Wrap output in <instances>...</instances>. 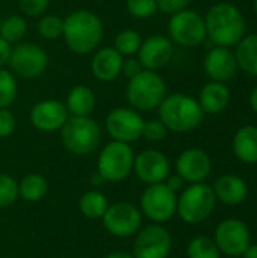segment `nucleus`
<instances>
[{
  "instance_id": "1",
  "label": "nucleus",
  "mask_w": 257,
  "mask_h": 258,
  "mask_svg": "<svg viewBox=\"0 0 257 258\" xmlns=\"http://www.w3.org/2000/svg\"><path fill=\"white\" fill-rule=\"evenodd\" d=\"M105 35L101 18L88 9H77L64 18V33L67 47L76 54H88L97 50Z\"/></svg>"
},
{
  "instance_id": "2",
  "label": "nucleus",
  "mask_w": 257,
  "mask_h": 258,
  "mask_svg": "<svg viewBox=\"0 0 257 258\" xmlns=\"http://www.w3.org/2000/svg\"><path fill=\"white\" fill-rule=\"evenodd\" d=\"M206 35L217 47H233L245 36V20L242 12L232 3L214 5L206 17Z\"/></svg>"
},
{
  "instance_id": "3",
  "label": "nucleus",
  "mask_w": 257,
  "mask_h": 258,
  "mask_svg": "<svg viewBox=\"0 0 257 258\" xmlns=\"http://www.w3.org/2000/svg\"><path fill=\"white\" fill-rule=\"evenodd\" d=\"M159 109V119L168 132L188 133L195 130L204 116L198 101L188 94L174 92L164 98Z\"/></svg>"
},
{
  "instance_id": "4",
  "label": "nucleus",
  "mask_w": 257,
  "mask_h": 258,
  "mask_svg": "<svg viewBox=\"0 0 257 258\" xmlns=\"http://www.w3.org/2000/svg\"><path fill=\"white\" fill-rule=\"evenodd\" d=\"M165 97L167 85L158 71L142 70L127 82L126 98L130 107L138 112H151L158 109Z\"/></svg>"
},
{
  "instance_id": "5",
  "label": "nucleus",
  "mask_w": 257,
  "mask_h": 258,
  "mask_svg": "<svg viewBox=\"0 0 257 258\" xmlns=\"http://www.w3.org/2000/svg\"><path fill=\"white\" fill-rule=\"evenodd\" d=\"M59 132L62 145L74 156L92 154L101 142V130L91 116L70 115Z\"/></svg>"
},
{
  "instance_id": "6",
  "label": "nucleus",
  "mask_w": 257,
  "mask_h": 258,
  "mask_svg": "<svg viewBox=\"0 0 257 258\" xmlns=\"http://www.w3.org/2000/svg\"><path fill=\"white\" fill-rule=\"evenodd\" d=\"M217 198L212 186L203 183L189 184L177 197V212L179 218L191 225L201 224L215 210Z\"/></svg>"
},
{
  "instance_id": "7",
  "label": "nucleus",
  "mask_w": 257,
  "mask_h": 258,
  "mask_svg": "<svg viewBox=\"0 0 257 258\" xmlns=\"http://www.w3.org/2000/svg\"><path fill=\"white\" fill-rule=\"evenodd\" d=\"M135 153L130 144L111 141L106 144L97 159V172L105 181L120 183L133 172Z\"/></svg>"
},
{
  "instance_id": "8",
  "label": "nucleus",
  "mask_w": 257,
  "mask_h": 258,
  "mask_svg": "<svg viewBox=\"0 0 257 258\" xmlns=\"http://www.w3.org/2000/svg\"><path fill=\"white\" fill-rule=\"evenodd\" d=\"M139 210L153 224L168 222L177 212V194L165 183L150 184L141 194Z\"/></svg>"
},
{
  "instance_id": "9",
  "label": "nucleus",
  "mask_w": 257,
  "mask_h": 258,
  "mask_svg": "<svg viewBox=\"0 0 257 258\" xmlns=\"http://www.w3.org/2000/svg\"><path fill=\"white\" fill-rule=\"evenodd\" d=\"M8 63L14 76L21 79H36L45 73L48 67V54L38 44L18 42L11 50Z\"/></svg>"
},
{
  "instance_id": "10",
  "label": "nucleus",
  "mask_w": 257,
  "mask_h": 258,
  "mask_svg": "<svg viewBox=\"0 0 257 258\" xmlns=\"http://www.w3.org/2000/svg\"><path fill=\"white\" fill-rule=\"evenodd\" d=\"M168 38L182 47H197L206 38L204 18L191 9H183L171 15L168 21Z\"/></svg>"
},
{
  "instance_id": "11",
  "label": "nucleus",
  "mask_w": 257,
  "mask_h": 258,
  "mask_svg": "<svg viewBox=\"0 0 257 258\" xmlns=\"http://www.w3.org/2000/svg\"><path fill=\"white\" fill-rule=\"evenodd\" d=\"M105 230L118 239H127L135 236L142 224V213L139 207L129 201H118L109 204L101 218Z\"/></svg>"
},
{
  "instance_id": "12",
  "label": "nucleus",
  "mask_w": 257,
  "mask_h": 258,
  "mask_svg": "<svg viewBox=\"0 0 257 258\" xmlns=\"http://www.w3.org/2000/svg\"><path fill=\"white\" fill-rule=\"evenodd\" d=\"M144 118L132 107H115L105 119V127L112 141L132 144L142 138Z\"/></svg>"
},
{
  "instance_id": "13",
  "label": "nucleus",
  "mask_w": 257,
  "mask_h": 258,
  "mask_svg": "<svg viewBox=\"0 0 257 258\" xmlns=\"http://www.w3.org/2000/svg\"><path fill=\"white\" fill-rule=\"evenodd\" d=\"M214 240L221 254L229 258L241 257L251 245V234L248 227L241 219H226L218 224Z\"/></svg>"
},
{
  "instance_id": "14",
  "label": "nucleus",
  "mask_w": 257,
  "mask_h": 258,
  "mask_svg": "<svg viewBox=\"0 0 257 258\" xmlns=\"http://www.w3.org/2000/svg\"><path fill=\"white\" fill-rule=\"evenodd\" d=\"M171 246L170 231L161 224H153L136 233L132 255L135 258H168Z\"/></svg>"
},
{
  "instance_id": "15",
  "label": "nucleus",
  "mask_w": 257,
  "mask_h": 258,
  "mask_svg": "<svg viewBox=\"0 0 257 258\" xmlns=\"http://www.w3.org/2000/svg\"><path fill=\"white\" fill-rule=\"evenodd\" d=\"M135 175L147 186L164 183L170 175L171 166L168 157L159 150H144L135 156Z\"/></svg>"
},
{
  "instance_id": "16",
  "label": "nucleus",
  "mask_w": 257,
  "mask_h": 258,
  "mask_svg": "<svg viewBox=\"0 0 257 258\" xmlns=\"http://www.w3.org/2000/svg\"><path fill=\"white\" fill-rule=\"evenodd\" d=\"M68 110L64 103L58 100H41L30 109V124L44 133L59 132L68 119Z\"/></svg>"
},
{
  "instance_id": "17",
  "label": "nucleus",
  "mask_w": 257,
  "mask_h": 258,
  "mask_svg": "<svg viewBox=\"0 0 257 258\" xmlns=\"http://www.w3.org/2000/svg\"><path fill=\"white\" fill-rule=\"evenodd\" d=\"M212 171V160L209 154L200 148H188L176 160V174L185 183H203Z\"/></svg>"
},
{
  "instance_id": "18",
  "label": "nucleus",
  "mask_w": 257,
  "mask_h": 258,
  "mask_svg": "<svg viewBox=\"0 0 257 258\" xmlns=\"http://www.w3.org/2000/svg\"><path fill=\"white\" fill-rule=\"evenodd\" d=\"M173 42L168 36L151 35L141 42L138 50V59L144 70L159 71L173 57Z\"/></svg>"
},
{
  "instance_id": "19",
  "label": "nucleus",
  "mask_w": 257,
  "mask_h": 258,
  "mask_svg": "<svg viewBox=\"0 0 257 258\" xmlns=\"http://www.w3.org/2000/svg\"><path fill=\"white\" fill-rule=\"evenodd\" d=\"M208 77L214 82H229L238 70L235 53L227 47H215L208 51L203 62Z\"/></svg>"
},
{
  "instance_id": "20",
  "label": "nucleus",
  "mask_w": 257,
  "mask_h": 258,
  "mask_svg": "<svg viewBox=\"0 0 257 258\" xmlns=\"http://www.w3.org/2000/svg\"><path fill=\"white\" fill-rule=\"evenodd\" d=\"M124 57L114 47L98 48L91 59V73L100 82H112L121 76Z\"/></svg>"
},
{
  "instance_id": "21",
  "label": "nucleus",
  "mask_w": 257,
  "mask_h": 258,
  "mask_svg": "<svg viewBox=\"0 0 257 258\" xmlns=\"http://www.w3.org/2000/svg\"><path fill=\"white\" fill-rule=\"evenodd\" d=\"M212 189L217 201L226 206H239L245 201L248 195L247 183L235 174L221 175L220 178H217Z\"/></svg>"
},
{
  "instance_id": "22",
  "label": "nucleus",
  "mask_w": 257,
  "mask_h": 258,
  "mask_svg": "<svg viewBox=\"0 0 257 258\" xmlns=\"http://www.w3.org/2000/svg\"><path fill=\"white\" fill-rule=\"evenodd\" d=\"M197 101L204 113H211V115L221 113L229 106L230 89L223 82L211 80L201 88Z\"/></svg>"
},
{
  "instance_id": "23",
  "label": "nucleus",
  "mask_w": 257,
  "mask_h": 258,
  "mask_svg": "<svg viewBox=\"0 0 257 258\" xmlns=\"http://www.w3.org/2000/svg\"><path fill=\"white\" fill-rule=\"evenodd\" d=\"M232 148L238 160L247 165L257 163V127L245 125L241 127L232 142Z\"/></svg>"
},
{
  "instance_id": "24",
  "label": "nucleus",
  "mask_w": 257,
  "mask_h": 258,
  "mask_svg": "<svg viewBox=\"0 0 257 258\" xmlns=\"http://www.w3.org/2000/svg\"><path fill=\"white\" fill-rule=\"evenodd\" d=\"M95 103L97 98L91 88L86 85H76L67 95L65 107L71 116H89L95 107Z\"/></svg>"
},
{
  "instance_id": "25",
  "label": "nucleus",
  "mask_w": 257,
  "mask_h": 258,
  "mask_svg": "<svg viewBox=\"0 0 257 258\" xmlns=\"http://www.w3.org/2000/svg\"><path fill=\"white\" fill-rule=\"evenodd\" d=\"M48 192V183L41 174H27L18 181V197L27 203L41 201Z\"/></svg>"
},
{
  "instance_id": "26",
  "label": "nucleus",
  "mask_w": 257,
  "mask_h": 258,
  "mask_svg": "<svg viewBox=\"0 0 257 258\" xmlns=\"http://www.w3.org/2000/svg\"><path fill=\"white\" fill-rule=\"evenodd\" d=\"M236 45L235 57L238 67L251 76H257V33L244 36Z\"/></svg>"
},
{
  "instance_id": "27",
  "label": "nucleus",
  "mask_w": 257,
  "mask_h": 258,
  "mask_svg": "<svg viewBox=\"0 0 257 258\" xmlns=\"http://www.w3.org/2000/svg\"><path fill=\"white\" fill-rule=\"evenodd\" d=\"M109 203L105 194H101L98 189L86 190L80 200H79V210L80 213L88 219H101L105 212L108 210Z\"/></svg>"
},
{
  "instance_id": "28",
  "label": "nucleus",
  "mask_w": 257,
  "mask_h": 258,
  "mask_svg": "<svg viewBox=\"0 0 257 258\" xmlns=\"http://www.w3.org/2000/svg\"><path fill=\"white\" fill-rule=\"evenodd\" d=\"M27 32V23L21 15H9L2 18L0 23V38L9 44H18Z\"/></svg>"
},
{
  "instance_id": "29",
  "label": "nucleus",
  "mask_w": 257,
  "mask_h": 258,
  "mask_svg": "<svg viewBox=\"0 0 257 258\" xmlns=\"http://www.w3.org/2000/svg\"><path fill=\"white\" fill-rule=\"evenodd\" d=\"M141 35L133 30V29H124L117 33L114 39V48L123 56V57H130L138 54V50L141 47Z\"/></svg>"
},
{
  "instance_id": "30",
  "label": "nucleus",
  "mask_w": 257,
  "mask_h": 258,
  "mask_svg": "<svg viewBox=\"0 0 257 258\" xmlns=\"http://www.w3.org/2000/svg\"><path fill=\"white\" fill-rule=\"evenodd\" d=\"M186 255L188 258H220L221 252L214 239L208 236H197L188 243Z\"/></svg>"
},
{
  "instance_id": "31",
  "label": "nucleus",
  "mask_w": 257,
  "mask_h": 258,
  "mask_svg": "<svg viewBox=\"0 0 257 258\" xmlns=\"http://www.w3.org/2000/svg\"><path fill=\"white\" fill-rule=\"evenodd\" d=\"M38 33L41 38L47 41H56L62 38L64 33V18L55 14H45L39 18L36 26Z\"/></svg>"
},
{
  "instance_id": "32",
  "label": "nucleus",
  "mask_w": 257,
  "mask_h": 258,
  "mask_svg": "<svg viewBox=\"0 0 257 258\" xmlns=\"http://www.w3.org/2000/svg\"><path fill=\"white\" fill-rule=\"evenodd\" d=\"M18 94V85L15 76L8 71L0 68V109L11 107Z\"/></svg>"
},
{
  "instance_id": "33",
  "label": "nucleus",
  "mask_w": 257,
  "mask_h": 258,
  "mask_svg": "<svg viewBox=\"0 0 257 258\" xmlns=\"http://www.w3.org/2000/svg\"><path fill=\"white\" fill-rule=\"evenodd\" d=\"M18 198V181L9 174L0 172V209L12 206Z\"/></svg>"
},
{
  "instance_id": "34",
  "label": "nucleus",
  "mask_w": 257,
  "mask_h": 258,
  "mask_svg": "<svg viewBox=\"0 0 257 258\" xmlns=\"http://www.w3.org/2000/svg\"><path fill=\"white\" fill-rule=\"evenodd\" d=\"M126 8L127 12L138 20L151 18L158 12L156 0H126Z\"/></svg>"
},
{
  "instance_id": "35",
  "label": "nucleus",
  "mask_w": 257,
  "mask_h": 258,
  "mask_svg": "<svg viewBox=\"0 0 257 258\" xmlns=\"http://www.w3.org/2000/svg\"><path fill=\"white\" fill-rule=\"evenodd\" d=\"M168 136V128L161 119H150L144 122L142 138L150 142H161Z\"/></svg>"
},
{
  "instance_id": "36",
  "label": "nucleus",
  "mask_w": 257,
  "mask_h": 258,
  "mask_svg": "<svg viewBox=\"0 0 257 258\" xmlns=\"http://www.w3.org/2000/svg\"><path fill=\"white\" fill-rule=\"evenodd\" d=\"M50 0H18L20 11L26 17H39L48 9Z\"/></svg>"
},
{
  "instance_id": "37",
  "label": "nucleus",
  "mask_w": 257,
  "mask_h": 258,
  "mask_svg": "<svg viewBox=\"0 0 257 258\" xmlns=\"http://www.w3.org/2000/svg\"><path fill=\"white\" fill-rule=\"evenodd\" d=\"M17 127V118L9 107L0 109V138H9Z\"/></svg>"
},
{
  "instance_id": "38",
  "label": "nucleus",
  "mask_w": 257,
  "mask_h": 258,
  "mask_svg": "<svg viewBox=\"0 0 257 258\" xmlns=\"http://www.w3.org/2000/svg\"><path fill=\"white\" fill-rule=\"evenodd\" d=\"M156 3H158V11L173 15L179 11L186 9L191 0H156Z\"/></svg>"
},
{
  "instance_id": "39",
  "label": "nucleus",
  "mask_w": 257,
  "mask_h": 258,
  "mask_svg": "<svg viewBox=\"0 0 257 258\" xmlns=\"http://www.w3.org/2000/svg\"><path fill=\"white\" fill-rule=\"evenodd\" d=\"M142 70H144V68H142V65H141V62H139V59H138V57L130 56V57H126V59L123 60L121 74H124L127 79L135 77V76H136V74H139Z\"/></svg>"
},
{
  "instance_id": "40",
  "label": "nucleus",
  "mask_w": 257,
  "mask_h": 258,
  "mask_svg": "<svg viewBox=\"0 0 257 258\" xmlns=\"http://www.w3.org/2000/svg\"><path fill=\"white\" fill-rule=\"evenodd\" d=\"M164 183H165V184H167V187H170L174 194L182 192V190L185 189V180H183L180 175H177V174H174V175H168V177H167V180H165Z\"/></svg>"
},
{
  "instance_id": "41",
  "label": "nucleus",
  "mask_w": 257,
  "mask_h": 258,
  "mask_svg": "<svg viewBox=\"0 0 257 258\" xmlns=\"http://www.w3.org/2000/svg\"><path fill=\"white\" fill-rule=\"evenodd\" d=\"M11 50H12L11 44L6 42L3 38H0V68H3V65L8 63L9 56H11Z\"/></svg>"
},
{
  "instance_id": "42",
  "label": "nucleus",
  "mask_w": 257,
  "mask_h": 258,
  "mask_svg": "<svg viewBox=\"0 0 257 258\" xmlns=\"http://www.w3.org/2000/svg\"><path fill=\"white\" fill-rule=\"evenodd\" d=\"M241 258H257V243H251L244 254L241 255Z\"/></svg>"
},
{
  "instance_id": "43",
  "label": "nucleus",
  "mask_w": 257,
  "mask_h": 258,
  "mask_svg": "<svg viewBox=\"0 0 257 258\" xmlns=\"http://www.w3.org/2000/svg\"><path fill=\"white\" fill-rule=\"evenodd\" d=\"M105 258H135L132 254L126 252V251H115V252H111L108 254Z\"/></svg>"
},
{
  "instance_id": "44",
  "label": "nucleus",
  "mask_w": 257,
  "mask_h": 258,
  "mask_svg": "<svg viewBox=\"0 0 257 258\" xmlns=\"http://www.w3.org/2000/svg\"><path fill=\"white\" fill-rule=\"evenodd\" d=\"M103 183H106V181H105V178H103L98 172H95V174L91 177V184H92L94 187H98V186H101Z\"/></svg>"
},
{
  "instance_id": "45",
  "label": "nucleus",
  "mask_w": 257,
  "mask_h": 258,
  "mask_svg": "<svg viewBox=\"0 0 257 258\" xmlns=\"http://www.w3.org/2000/svg\"><path fill=\"white\" fill-rule=\"evenodd\" d=\"M250 107L253 109V112H256L257 113V86L253 89V92L250 94Z\"/></svg>"
},
{
  "instance_id": "46",
  "label": "nucleus",
  "mask_w": 257,
  "mask_h": 258,
  "mask_svg": "<svg viewBox=\"0 0 257 258\" xmlns=\"http://www.w3.org/2000/svg\"><path fill=\"white\" fill-rule=\"evenodd\" d=\"M254 11H256L257 14V0H254Z\"/></svg>"
},
{
  "instance_id": "47",
  "label": "nucleus",
  "mask_w": 257,
  "mask_h": 258,
  "mask_svg": "<svg viewBox=\"0 0 257 258\" xmlns=\"http://www.w3.org/2000/svg\"><path fill=\"white\" fill-rule=\"evenodd\" d=\"M0 23H2V18H0Z\"/></svg>"
},
{
  "instance_id": "48",
  "label": "nucleus",
  "mask_w": 257,
  "mask_h": 258,
  "mask_svg": "<svg viewBox=\"0 0 257 258\" xmlns=\"http://www.w3.org/2000/svg\"><path fill=\"white\" fill-rule=\"evenodd\" d=\"M235 258H241V257H235Z\"/></svg>"
}]
</instances>
